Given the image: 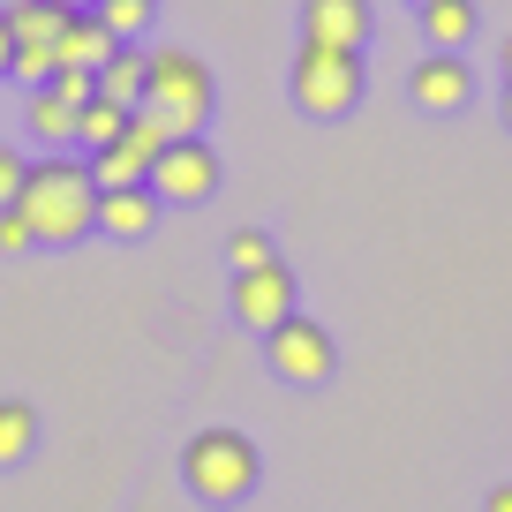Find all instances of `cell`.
I'll list each match as a JSON object with an SVG mask.
<instances>
[{
	"label": "cell",
	"instance_id": "1",
	"mask_svg": "<svg viewBox=\"0 0 512 512\" xmlns=\"http://www.w3.org/2000/svg\"><path fill=\"white\" fill-rule=\"evenodd\" d=\"M16 211L31 219L38 249H68V241L98 234V174H91V159H76V151L31 159L23 166V189H16Z\"/></svg>",
	"mask_w": 512,
	"mask_h": 512
},
{
	"label": "cell",
	"instance_id": "2",
	"mask_svg": "<svg viewBox=\"0 0 512 512\" xmlns=\"http://www.w3.org/2000/svg\"><path fill=\"white\" fill-rule=\"evenodd\" d=\"M151 53V83H144V113H159L166 136H204L219 113V83L196 61V46H144Z\"/></svg>",
	"mask_w": 512,
	"mask_h": 512
},
{
	"label": "cell",
	"instance_id": "3",
	"mask_svg": "<svg viewBox=\"0 0 512 512\" xmlns=\"http://www.w3.org/2000/svg\"><path fill=\"white\" fill-rule=\"evenodd\" d=\"M181 482H189L196 505H241V497H256V482H264V460H256V445L241 430H196L189 445H181Z\"/></svg>",
	"mask_w": 512,
	"mask_h": 512
},
{
	"label": "cell",
	"instance_id": "4",
	"mask_svg": "<svg viewBox=\"0 0 512 512\" xmlns=\"http://www.w3.org/2000/svg\"><path fill=\"white\" fill-rule=\"evenodd\" d=\"M287 98L309 113V121H347L362 106V53L354 46H294V68H287Z\"/></svg>",
	"mask_w": 512,
	"mask_h": 512
},
{
	"label": "cell",
	"instance_id": "5",
	"mask_svg": "<svg viewBox=\"0 0 512 512\" xmlns=\"http://www.w3.org/2000/svg\"><path fill=\"white\" fill-rule=\"evenodd\" d=\"M264 362H272L279 384H302V392H317V384H332L339 347H332V332H324L317 317H302V309H294L287 324H272V332H264Z\"/></svg>",
	"mask_w": 512,
	"mask_h": 512
},
{
	"label": "cell",
	"instance_id": "6",
	"mask_svg": "<svg viewBox=\"0 0 512 512\" xmlns=\"http://www.w3.org/2000/svg\"><path fill=\"white\" fill-rule=\"evenodd\" d=\"M91 91L98 83L76 76V68H61L53 83H31V91H23V128H31V144L38 151H76V121H83V106H91Z\"/></svg>",
	"mask_w": 512,
	"mask_h": 512
},
{
	"label": "cell",
	"instance_id": "7",
	"mask_svg": "<svg viewBox=\"0 0 512 512\" xmlns=\"http://www.w3.org/2000/svg\"><path fill=\"white\" fill-rule=\"evenodd\" d=\"M166 144H174V136H166V121L136 106L121 136H113L106 151H91V174H98V189H128V181H151V166H159V151H166Z\"/></svg>",
	"mask_w": 512,
	"mask_h": 512
},
{
	"label": "cell",
	"instance_id": "8",
	"mask_svg": "<svg viewBox=\"0 0 512 512\" xmlns=\"http://www.w3.org/2000/svg\"><path fill=\"white\" fill-rule=\"evenodd\" d=\"M151 196L159 204H211L219 196V151L204 136H174L151 166Z\"/></svg>",
	"mask_w": 512,
	"mask_h": 512
},
{
	"label": "cell",
	"instance_id": "9",
	"mask_svg": "<svg viewBox=\"0 0 512 512\" xmlns=\"http://www.w3.org/2000/svg\"><path fill=\"white\" fill-rule=\"evenodd\" d=\"M226 309H234L241 332L264 339L272 324H287L294 309H302V302H294V272L279 264V256H272V264H256V272H234V287H226Z\"/></svg>",
	"mask_w": 512,
	"mask_h": 512
},
{
	"label": "cell",
	"instance_id": "10",
	"mask_svg": "<svg viewBox=\"0 0 512 512\" xmlns=\"http://www.w3.org/2000/svg\"><path fill=\"white\" fill-rule=\"evenodd\" d=\"M16 68L8 76L31 91V83H53L61 76V23H68V8H53V0H31V8H16Z\"/></svg>",
	"mask_w": 512,
	"mask_h": 512
},
{
	"label": "cell",
	"instance_id": "11",
	"mask_svg": "<svg viewBox=\"0 0 512 512\" xmlns=\"http://www.w3.org/2000/svg\"><path fill=\"white\" fill-rule=\"evenodd\" d=\"M467 98H475V68H467V53H422L415 68H407V106L422 113H467Z\"/></svg>",
	"mask_w": 512,
	"mask_h": 512
},
{
	"label": "cell",
	"instance_id": "12",
	"mask_svg": "<svg viewBox=\"0 0 512 512\" xmlns=\"http://www.w3.org/2000/svg\"><path fill=\"white\" fill-rule=\"evenodd\" d=\"M302 38L309 46H369V0H302Z\"/></svg>",
	"mask_w": 512,
	"mask_h": 512
},
{
	"label": "cell",
	"instance_id": "13",
	"mask_svg": "<svg viewBox=\"0 0 512 512\" xmlns=\"http://www.w3.org/2000/svg\"><path fill=\"white\" fill-rule=\"evenodd\" d=\"M159 196H151V181H128V189H98V234L113 241H144L151 226H159Z\"/></svg>",
	"mask_w": 512,
	"mask_h": 512
},
{
	"label": "cell",
	"instance_id": "14",
	"mask_svg": "<svg viewBox=\"0 0 512 512\" xmlns=\"http://www.w3.org/2000/svg\"><path fill=\"white\" fill-rule=\"evenodd\" d=\"M113 46H121V38H113L91 8H76V16L61 23V68H76V76H98V68L113 61Z\"/></svg>",
	"mask_w": 512,
	"mask_h": 512
},
{
	"label": "cell",
	"instance_id": "15",
	"mask_svg": "<svg viewBox=\"0 0 512 512\" xmlns=\"http://www.w3.org/2000/svg\"><path fill=\"white\" fill-rule=\"evenodd\" d=\"M91 83H98V98H113V106L136 113V106H144V83H151V53L144 46H113V61L98 68Z\"/></svg>",
	"mask_w": 512,
	"mask_h": 512
},
{
	"label": "cell",
	"instance_id": "16",
	"mask_svg": "<svg viewBox=\"0 0 512 512\" xmlns=\"http://www.w3.org/2000/svg\"><path fill=\"white\" fill-rule=\"evenodd\" d=\"M415 16H422V38H430V46L437 53H460L467 46V38H475V0H430V8H415Z\"/></svg>",
	"mask_w": 512,
	"mask_h": 512
},
{
	"label": "cell",
	"instance_id": "17",
	"mask_svg": "<svg viewBox=\"0 0 512 512\" xmlns=\"http://www.w3.org/2000/svg\"><path fill=\"white\" fill-rule=\"evenodd\" d=\"M38 452V407L31 400H0V467H23Z\"/></svg>",
	"mask_w": 512,
	"mask_h": 512
},
{
	"label": "cell",
	"instance_id": "18",
	"mask_svg": "<svg viewBox=\"0 0 512 512\" xmlns=\"http://www.w3.org/2000/svg\"><path fill=\"white\" fill-rule=\"evenodd\" d=\"M91 16L106 23L121 46H144L151 38V23H159V0H91Z\"/></svg>",
	"mask_w": 512,
	"mask_h": 512
},
{
	"label": "cell",
	"instance_id": "19",
	"mask_svg": "<svg viewBox=\"0 0 512 512\" xmlns=\"http://www.w3.org/2000/svg\"><path fill=\"white\" fill-rule=\"evenodd\" d=\"M121 128H128V106H113V98H98V91H91V106H83V121H76V151L91 159V151H106Z\"/></svg>",
	"mask_w": 512,
	"mask_h": 512
},
{
	"label": "cell",
	"instance_id": "20",
	"mask_svg": "<svg viewBox=\"0 0 512 512\" xmlns=\"http://www.w3.org/2000/svg\"><path fill=\"white\" fill-rule=\"evenodd\" d=\"M272 234H264V226H234V234H226V264H234V272H256V264H272Z\"/></svg>",
	"mask_w": 512,
	"mask_h": 512
},
{
	"label": "cell",
	"instance_id": "21",
	"mask_svg": "<svg viewBox=\"0 0 512 512\" xmlns=\"http://www.w3.org/2000/svg\"><path fill=\"white\" fill-rule=\"evenodd\" d=\"M23 249H38V234H31V219H23L16 204H0V256H23Z\"/></svg>",
	"mask_w": 512,
	"mask_h": 512
},
{
	"label": "cell",
	"instance_id": "22",
	"mask_svg": "<svg viewBox=\"0 0 512 512\" xmlns=\"http://www.w3.org/2000/svg\"><path fill=\"white\" fill-rule=\"evenodd\" d=\"M23 166H31V159H23L16 144H0V204H16V189H23Z\"/></svg>",
	"mask_w": 512,
	"mask_h": 512
},
{
	"label": "cell",
	"instance_id": "23",
	"mask_svg": "<svg viewBox=\"0 0 512 512\" xmlns=\"http://www.w3.org/2000/svg\"><path fill=\"white\" fill-rule=\"evenodd\" d=\"M16 68V23H8V8H0V76Z\"/></svg>",
	"mask_w": 512,
	"mask_h": 512
},
{
	"label": "cell",
	"instance_id": "24",
	"mask_svg": "<svg viewBox=\"0 0 512 512\" xmlns=\"http://www.w3.org/2000/svg\"><path fill=\"white\" fill-rule=\"evenodd\" d=\"M482 512H512V482H490V497H482Z\"/></svg>",
	"mask_w": 512,
	"mask_h": 512
},
{
	"label": "cell",
	"instance_id": "25",
	"mask_svg": "<svg viewBox=\"0 0 512 512\" xmlns=\"http://www.w3.org/2000/svg\"><path fill=\"white\" fill-rule=\"evenodd\" d=\"M497 68H505V83H512V38H505V46H497Z\"/></svg>",
	"mask_w": 512,
	"mask_h": 512
},
{
	"label": "cell",
	"instance_id": "26",
	"mask_svg": "<svg viewBox=\"0 0 512 512\" xmlns=\"http://www.w3.org/2000/svg\"><path fill=\"white\" fill-rule=\"evenodd\" d=\"M497 106H505V128H512V83H505V98H497Z\"/></svg>",
	"mask_w": 512,
	"mask_h": 512
},
{
	"label": "cell",
	"instance_id": "27",
	"mask_svg": "<svg viewBox=\"0 0 512 512\" xmlns=\"http://www.w3.org/2000/svg\"><path fill=\"white\" fill-rule=\"evenodd\" d=\"M53 8H68V16H76V8H91V0H53Z\"/></svg>",
	"mask_w": 512,
	"mask_h": 512
},
{
	"label": "cell",
	"instance_id": "28",
	"mask_svg": "<svg viewBox=\"0 0 512 512\" xmlns=\"http://www.w3.org/2000/svg\"><path fill=\"white\" fill-rule=\"evenodd\" d=\"M0 8H8V16H16V8H31V0H0Z\"/></svg>",
	"mask_w": 512,
	"mask_h": 512
},
{
	"label": "cell",
	"instance_id": "29",
	"mask_svg": "<svg viewBox=\"0 0 512 512\" xmlns=\"http://www.w3.org/2000/svg\"><path fill=\"white\" fill-rule=\"evenodd\" d=\"M407 8H430V0H407Z\"/></svg>",
	"mask_w": 512,
	"mask_h": 512
}]
</instances>
